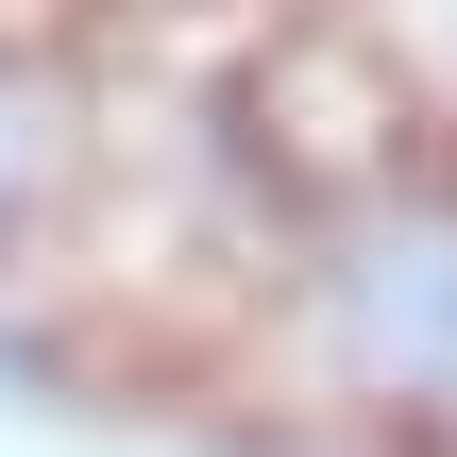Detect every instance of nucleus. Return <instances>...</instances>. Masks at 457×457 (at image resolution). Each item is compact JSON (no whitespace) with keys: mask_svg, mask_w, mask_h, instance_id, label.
Returning <instances> with one entry per match:
<instances>
[{"mask_svg":"<svg viewBox=\"0 0 457 457\" xmlns=\"http://www.w3.org/2000/svg\"><path fill=\"white\" fill-rule=\"evenodd\" d=\"M220 356L339 457H457V136L322 170L220 305Z\"/></svg>","mask_w":457,"mask_h":457,"instance_id":"obj_1","label":"nucleus"},{"mask_svg":"<svg viewBox=\"0 0 457 457\" xmlns=\"http://www.w3.org/2000/svg\"><path fill=\"white\" fill-rule=\"evenodd\" d=\"M85 204H102V85L68 68L51 0H0V339L34 288H68Z\"/></svg>","mask_w":457,"mask_h":457,"instance_id":"obj_2","label":"nucleus"}]
</instances>
